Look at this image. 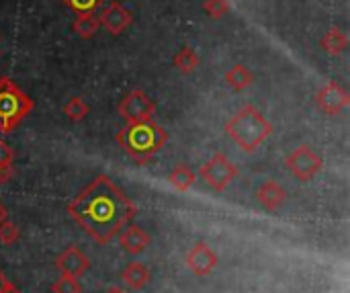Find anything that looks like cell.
<instances>
[{
	"label": "cell",
	"mask_w": 350,
	"mask_h": 293,
	"mask_svg": "<svg viewBox=\"0 0 350 293\" xmlns=\"http://www.w3.org/2000/svg\"><path fill=\"white\" fill-rule=\"evenodd\" d=\"M68 216L96 244H109L135 216L137 205L107 175H98L68 205Z\"/></svg>",
	"instance_id": "obj_1"
},
{
	"label": "cell",
	"mask_w": 350,
	"mask_h": 293,
	"mask_svg": "<svg viewBox=\"0 0 350 293\" xmlns=\"http://www.w3.org/2000/svg\"><path fill=\"white\" fill-rule=\"evenodd\" d=\"M115 140L127 156H131L139 166H144L154 154L164 148V144L168 142V131L154 121L127 123L125 127H121Z\"/></svg>",
	"instance_id": "obj_2"
},
{
	"label": "cell",
	"mask_w": 350,
	"mask_h": 293,
	"mask_svg": "<svg viewBox=\"0 0 350 293\" xmlns=\"http://www.w3.org/2000/svg\"><path fill=\"white\" fill-rule=\"evenodd\" d=\"M228 138L244 152H256L273 133V123L252 105H244L226 123Z\"/></svg>",
	"instance_id": "obj_3"
},
{
	"label": "cell",
	"mask_w": 350,
	"mask_h": 293,
	"mask_svg": "<svg viewBox=\"0 0 350 293\" xmlns=\"http://www.w3.org/2000/svg\"><path fill=\"white\" fill-rule=\"evenodd\" d=\"M33 99L10 78H0V133H10L33 111Z\"/></svg>",
	"instance_id": "obj_4"
},
{
	"label": "cell",
	"mask_w": 350,
	"mask_h": 293,
	"mask_svg": "<svg viewBox=\"0 0 350 293\" xmlns=\"http://www.w3.org/2000/svg\"><path fill=\"white\" fill-rule=\"evenodd\" d=\"M240 175V170L236 168V164L224 154V152H217L213 154L201 168H199V177L217 193H224L234 181L236 177Z\"/></svg>",
	"instance_id": "obj_5"
},
{
	"label": "cell",
	"mask_w": 350,
	"mask_h": 293,
	"mask_svg": "<svg viewBox=\"0 0 350 293\" xmlns=\"http://www.w3.org/2000/svg\"><path fill=\"white\" fill-rule=\"evenodd\" d=\"M285 164H287V168L291 170V175H293L297 181L308 183V181H312L314 177L320 175V170H322V166H324V160H322V156L316 154L308 144H304V146L295 148V150L285 158Z\"/></svg>",
	"instance_id": "obj_6"
},
{
	"label": "cell",
	"mask_w": 350,
	"mask_h": 293,
	"mask_svg": "<svg viewBox=\"0 0 350 293\" xmlns=\"http://www.w3.org/2000/svg\"><path fill=\"white\" fill-rule=\"evenodd\" d=\"M117 111L127 123H146L154 121L156 103L144 90H131L121 99Z\"/></svg>",
	"instance_id": "obj_7"
},
{
	"label": "cell",
	"mask_w": 350,
	"mask_h": 293,
	"mask_svg": "<svg viewBox=\"0 0 350 293\" xmlns=\"http://www.w3.org/2000/svg\"><path fill=\"white\" fill-rule=\"evenodd\" d=\"M350 103L349 92L338 82H326L316 92V105L326 115H340Z\"/></svg>",
	"instance_id": "obj_8"
},
{
	"label": "cell",
	"mask_w": 350,
	"mask_h": 293,
	"mask_svg": "<svg viewBox=\"0 0 350 293\" xmlns=\"http://www.w3.org/2000/svg\"><path fill=\"white\" fill-rule=\"evenodd\" d=\"M53 265H55V269L62 275L78 279V277H82L90 269V257L82 249H78V246H68L62 255L55 257Z\"/></svg>",
	"instance_id": "obj_9"
},
{
	"label": "cell",
	"mask_w": 350,
	"mask_h": 293,
	"mask_svg": "<svg viewBox=\"0 0 350 293\" xmlns=\"http://www.w3.org/2000/svg\"><path fill=\"white\" fill-rule=\"evenodd\" d=\"M185 263H187V267L193 271V275H197V277H207V275L213 273V269L217 267L219 259H217L215 251H213L209 244L199 242V244H195V246L187 253Z\"/></svg>",
	"instance_id": "obj_10"
},
{
	"label": "cell",
	"mask_w": 350,
	"mask_h": 293,
	"mask_svg": "<svg viewBox=\"0 0 350 293\" xmlns=\"http://www.w3.org/2000/svg\"><path fill=\"white\" fill-rule=\"evenodd\" d=\"M98 21H100V27H105L111 35H119V33H123V31L131 25L133 14H131L121 2H111V4L100 12Z\"/></svg>",
	"instance_id": "obj_11"
},
{
	"label": "cell",
	"mask_w": 350,
	"mask_h": 293,
	"mask_svg": "<svg viewBox=\"0 0 350 293\" xmlns=\"http://www.w3.org/2000/svg\"><path fill=\"white\" fill-rule=\"evenodd\" d=\"M150 242H152L150 234L144 228H139V226H127V228H123L119 232V244L131 257L142 255L150 246Z\"/></svg>",
	"instance_id": "obj_12"
},
{
	"label": "cell",
	"mask_w": 350,
	"mask_h": 293,
	"mask_svg": "<svg viewBox=\"0 0 350 293\" xmlns=\"http://www.w3.org/2000/svg\"><path fill=\"white\" fill-rule=\"evenodd\" d=\"M256 199L267 212H277L287 201V191L277 181H265L256 189Z\"/></svg>",
	"instance_id": "obj_13"
},
{
	"label": "cell",
	"mask_w": 350,
	"mask_h": 293,
	"mask_svg": "<svg viewBox=\"0 0 350 293\" xmlns=\"http://www.w3.org/2000/svg\"><path fill=\"white\" fill-rule=\"evenodd\" d=\"M121 279H123V283H125L129 290L142 292V290L150 283L152 273H150V269H148L144 263H129V265L121 271Z\"/></svg>",
	"instance_id": "obj_14"
},
{
	"label": "cell",
	"mask_w": 350,
	"mask_h": 293,
	"mask_svg": "<svg viewBox=\"0 0 350 293\" xmlns=\"http://www.w3.org/2000/svg\"><path fill=\"white\" fill-rule=\"evenodd\" d=\"M320 45H322V49H324L326 53H330V55H342V53L347 51V47H349V37H347V33H345L342 29L334 27V29H330V31L322 37Z\"/></svg>",
	"instance_id": "obj_15"
},
{
	"label": "cell",
	"mask_w": 350,
	"mask_h": 293,
	"mask_svg": "<svg viewBox=\"0 0 350 293\" xmlns=\"http://www.w3.org/2000/svg\"><path fill=\"white\" fill-rule=\"evenodd\" d=\"M224 80H226V84H228L232 90L242 92V90H246V88L254 82V76L250 74V70H248L246 66L236 64V66H232V68L226 72Z\"/></svg>",
	"instance_id": "obj_16"
},
{
	"label": "cell",
	"mask_w": 350,
	"mask_h": 293,
	"mask_svg": "<svg viewBox=\"0 0 350 293\" xmlns=\"http://www.w3.org/2000/svg\"><path fill=\"white\" fill-rule=\"evenodd\" d=\"M168 181H170V185H172L176 191L185 193V191H189V189L195 185L197 175L193 173L191 166H187V164H176V166L172 168V173L168 175Z\"/></svg>",
	"instance_id": "obj_17"
},
{
	"label": "cell",
	"mask_w": 350,
	"mask_h": 293,
	"mask_svg": "<svg viewBox=\"0 0 350 293\" xmlns=\"http://www.w3.org/2000/svg\"><path fill=\"white\" fill-rule=\"evenodd\" d=\"M98 27H100V21L94 12H80L72 25L74 33L82 39H90L98 31Z\"/></svg>",
	"instance_id": "obj_18"
},
{
	"label": "cell",
	"mask_w": 350,
	"mask_h": 293,
	"mask_svg": "<svg viewBox=\"0 0 350 293\" xmlns=\"http://www.w3.org/2000/svg\"><path fill=\"white\" fill-rule=\"evenodd\" d=\"M172 64L176 66V70L180 74H193L199 68V55L193 47H183L174 58Z\"/></svg>",
	"instance_id": "obj_19"
},
{
	"label": "cell",
	"mask_w": 350,
	"mask_h": 293,
	"mask_svg": "<svg viewBox=\"0 0 350 293\" xmlns=\"http://www.w3.org/2000/svg\"><path fill=\"white\" fill-rule=\"evenodd\" d=\"M88 111H90V107L84 103V99H80V97H72L66 105H64V115L72 121V123H78V121H82L86 115H88Z\"/></svg>",
	"instance_id": "obj_20"
},
{
	"label": "cell",
	"mask_w": 350,
	"mask_h": 293,
	"mask_svg": "<svg viewBox=\"0 0 350 293\" xmlns=\"http://www.w3.org/2000/svg\"><path fill=\"white\" fill-rule=\"evenodd\" d=\"M21 240V230H18V226L16 224H12V222H2L0 224V244H4V246H12V244H16Z\"/></svg>",
	"instance_id": "obj_21"
},
{
	"label": "cell",
	"mask_w": 350,
	"mask_h": 293,
	"mask_svg": "<svg viewBox=\"0 0 350 293\" xmlns=\"http://www.w3.org/2000/svg\"><path fill=\"white\" fill-rule=\"evenodd\" d=\"M51 293H82V285L78 283L76 277L62 275V277L55 279V283L51 285Z\"/></svg>",
	"instance_id": "obj_22"
},
{
	"label": "cell",
	"mask_w": 350,
	"mask_h": 293,
	"mask_svg": "<svg viewBox=\"0 0 350 293\" xmlns=\"http://www.w3.org/2000/svg\"><path fill=\"white\" fill-rule=\"evenodd\" d=\"M203 10L211 18H221L230 12V4L228 0H203Z\"/></svg>",
	"instance_id": "obj_23"
},
{
	"label": "cell",
	"mask_w": 350,
	"mask_h": 293,
	"mask_svg": "<svg viewBox=\"0 0 350 293\" xmlns=\"http://www.w3.org/2000/svg\"><path fill=\"white\" fill-rule=\"evenodd\" d=\"M64 4L76 14H80V12H94L103 4V0H64Z\"/></svg>",
	"instance_id": "obj_24"
},
{
	"label": "cell",
	"mask_w": 350,
	"mask_h": 293,
	"mask_svg": "<svg viewBox=\"0 0 350 293\" xmlns=\"http://www.w3.org/2000/svg\"><path fill=\"white\" fill-rule=\"evenodd\" d=\"M12 160H14V152H12V148H10L6 142H2V140H0V166L12 164Z\"/></svg>",
	"instance_id": "obj_25"
},
{
	"label": "cell",
	"mask_w": 350,
	"mask_h": 293,
	"mask_svg": "<svg viewBox=\"0 0 350 293\" xmlns=\"http://www.w3.org/2000/svg\"><path fill=\"white\" fill-rule=\"evenodd\" d=\"M0 293H21V290L10 279H6L2 271H0Z\"/></svg>",
	"instance_id": "obj_26"
},
{
	"label": "cell",
	"mask_w": 350,
	"mask_h": 293,
	"mask_svg": "<svg viewBox=\"0 0 350 293\" xmlns=\"http://www.w3.org/2000/svg\"><path fill=\"white\" fill-rule=\"evenodd\" d=\"M12 177H14V164L0 166V185H6L8 181H12Z\"/></svg>",
	"instance_id": "obj_27"
},
{
	"label": "cell",
	"mask_w": 350,
	"mask_h": 293,
	"mask_svg": "<svg viewBox=\"0 0 350 293\" xmlns=\"http://www.w3.org/2000/svg\"><path fill=\"white\" fill-rule=\"evenodd\" d=\"M6 220H8V209H6V207H4V203L0 201V224H2V222H6Z\"/></svg>",
	"instance_id": "obj_28"
},
{
	"label": "cell",
	"mask_w": 350,
	"mask_h": 293,
	"mask_svg": "<svg viewBox=\"0 0 350 293\" xmlns=\"http://www.w3.org/2000/svg\"><path fill=\"white\" fill-rule=\"evenodd\" d=\"M105 293H125L123 290H119V288H111V290H107Z\"/></svg>",
	"instance_id": "obj_29"
}]
</instances>
